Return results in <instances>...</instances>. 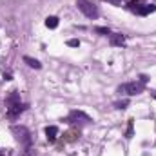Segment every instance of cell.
<instances>
[{
  "label": "cell",
  "mask_w": 156,
  "mask_h": 156,
  "mask_svg": "<svg viewBox=\"0 0 156 156\" xmlns=\"http://www.w3.org/2000/svg\"><path fill=\"white\" fill-rule=\"evenodd\" d=\"M144 83L142 82H127V83H122L118 87V93L120 94H127V96H136L140 93H144Z\"/></svg>",
  "instance_id": "3"
},
{
  "label": "cell",
  "mask_w": 156,
  "mask_h": 156,
  "mask_svg": "<svg viewBox=\"0 0 156 156\" xmlns=\"http://www.w3.org/2000/svg\"><path fill=\"white\" fill-rule=\"evenodd\" d=\"M154 100H156V96H154Z\"/></svg>",
  "instance_id": "17"
},
{
  "label": "cell",
  "mask_w": 156,
  "mask_h": 156,
  "mask_svg": "<svg viewBox=\"0 0 156 156\" xmlns=\"http://www.w3.org/2000/svg\"><path fill=\"white\" fill-rule=\"evenodd\" d=\"M133 136V120H129V127H127V138Z\"/></svg>",
  "instance_id": "13"
},
{
  "label": "cell",
  "mask_w": 156,
  "mask_h": 156,
  "mask_svg": "<svg viewBox=\"0 0 156 156\" xmlns=\"http://www.w3.org/2000/svg\"><path fill=\"white\" fill-rule=\"evenodd\" d=\"M76 7L87 16V18H98V7L93 4V2H89V0H76Z\"/></svg>",
  "instance_id": "4"
},
{
  "label": "cell",
  "mask_w": 156,
  "mask_h": 156,
  "mask_svg": "<svg viewBox=\"0 0 156 156\" xmlns=\"http://www.w3.org/2000/svg\"><path fill=\"white\" fill-rule=\"evenodd\" d=\"M24 62L29 66V67H33V69H40L42 67V64H40L37 58H31V56H24Z\"/></svg>",
  "instance_id": "9"
},
{
  "label": "cell",
  "mask_w": 156,
  "mask_h": 156,
  "mask_svg": "<svg viewBox=\"0 0 156 156\" xmlns=\"http://www.w3.org/2000/svg\"><path fill=\"white\" fill-rule=\"evenodd\" d=\"M11 133L15 134V138H16V142L20 145H24V147H29L31 145V133H29L27 127H24V125H13L11 127Z\"/></svg>",
  "instance_id": "2"
},
{
  "label": "cell",
  "mask_w": 156,
  "mask_h": 156,
  "mask_svg": "<svg viewBox=\"0 0 156 156\" xmlns=\"http://www.w3.org/2000/svg\"><path fill=\"white\" fill-rule=\"evenodd\" d=\"M127 104H129L127 100H123V102H118L116 107H118V109H125V107H127Z\"/></svg>",
  "instance_id": "14"
},
{
  "label": "cell",
  "mask_w": 156,
  "mask_h": 156,
  "mask_svg": "<svg viewBox=\"0 0 156 156\" xmlns=\"http://www.w3.org/2000/svg\"><path fill=\"white\" fill-rule=\"evenodd\" d=\"M111 37V45L115 47H123L125 45V37L120 35V33H115V35H109Z\"/></svg>",
  "instance_id": "7"
},
{
  "label": "cell",
  "mask_w": 156,
  "mask_h": 156,
  "mask_svg": "<svg viewBox=\"0 0 156 156\" xmlns=\"http://www.w3.org/2000/svg\"><path fill=\"white\" fill-rule=\"evenodd\" d=\"M67 45H69V47H78V45H80V40H78V38L67 40Z\"/></svg>",
  "instance_id": "12"
},
{
  "label": "cell",
  "mask_w": 156,
  "mask_h": 156,
  "mask_svg": "<svg viewBox=\"0 0 156 156\" xmlns=\"http://www.w3.org/2000/svg\"><path fill=\"white\" fill-rule=\"evenodd\" d=\"M56 134H58V127L56 125H47L45 127V136L49 142H55L56 140Z\"/></svg>",
  "instance_id": "8"
},
{
  "label": "cell",
  "mask_w": 156,
  "mask_h": 156,
  "mask_svg": "<svg viewBox=\"0 0 156 156\" xmlns=\"http://www.w3.org/2000/svg\"><path fill=\"white\" fill-rule=\"evenodd\" d=\"M45 27L56 29V27H58V18H56V16H47V18H45Z\"/></svg>",
  "instance_id": "10"
},
{
  "label": "cell",
  "mask_w": 156,
  "mask_h": 156,
  "mask_svg": "<svg viewBox=\"0 0 156 156\" xmlns=\"http://www.w3.org/2000/svg\"><path fill=\"white\" fill-rule=\"evenodd\" d=\"M94 31H96V33H100V35H104V37H109V35H111L109 27H94Z\"/></svg>",
  "instance_id": "11"
},
{
  "label": "cell",
  "mask_w": 156,
  "mask_h": 156,
  "mask_svg": "<svg viewBox=\"0 0 156 156\" xmlns=\"http://www.w3.org/2000/svg\"><path fill=\"white\" fill-rule=\"evenodd\" d=\"M147 80H149V78L145 76V75H142V76H140V82H142V83H145V82H147Z\"/></svg>",
  "instance_id": "15"
},
{
  "label": "cell",
  "mask_w": 156,
  "mask_h": 156,
  "mask_svg": "<svg viewBox=\"0 0 156 156\" xmlns=\"http://www.w3.org/2000/svg\"><path fill=\"white\" fill-rule=\"evenodd\" d=\"M66 122L67 123H89V122H93L91 120V116L89 115H85L83 111H71L69 115H67V118H66Z\"/></svg>",
  "instance_id": "5"
},
{
  "label": "cell",
  "mask_w": 156,
  "mask_h": 156,
  "mask_svg": "<svg viewBox=\"0 0 156 156\" xmlns=\"http://www.w3.org/2000/svg\"><path fill=\"white\" fill-rule=\"evenodd\" d=\"M26 107H27V105H26V104H22V102H18V104H13V105L5 107V109H7V118L15 120L20 113H24V111H26Z\"/></svg>",
  "instance_id": "6"
},
{
  "label": "cell",
  "mask_w": 156,
  "mask_h": 156,
  "mask_svg": "<svg viewBox=\"0 0 156 156\" xmlns=\"http://www.w3.org/2000/svg\"><path fill=\"white\" fill-rule=\"evenodd\" d=\"M0 156H4V154H0Z\"/></svg>",
  "instance_id": "16"
},
{
  "label": "cell",
  "mask_w": 156,
  "mask_h": 156,
  "mask_svg": "<svg viewBox=\"0 0 156 156\" xmlns=\"http://www.w3.org/2000/svg\"><path fill=\"white\" fill-rule=\"evenodd\" d=\"M127 7H129V11H133V13H136L140 16H147V15L156 11L154 4H149V2H144V0H131L127 4Z\"/></svg>",
  "instance_id": "1"
}]
</instances>
